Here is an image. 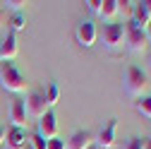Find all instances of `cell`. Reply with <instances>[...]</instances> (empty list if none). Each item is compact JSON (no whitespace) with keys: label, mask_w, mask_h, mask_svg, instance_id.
<instances>
[{"label":"cell","mask_w":151,"mask_h":149,"mask_svg":"<svg viewBox=\"0 0 151 149\" xmlns=\"http://www.w3.org/2000/svg\"><path fill=\"white\" fill-rule=\"evenodd\" d=\"M0 22H3V12H0Z\"/></svg>","instance_id":"cell-27"},{"label":"cell","mask_w":151,"mask_h":149,"mask_svg":"<svg viewBox=\"0 0 151 149\" xmlns=\"http://www.w3.org/2000/svg\"><path fill=\"white\" fill-rule=\"evenodd\" d=\"M144 149H151V137H146V140H144Z\"/></svg>","instance_id":"cell-26"},{"label":"cell","mask_w":151,"mask_h":149,"mask_svg":"<svg viewBox=\"0 0 151 149\" xmlns=\"http://www.w3.org/2000/svg\"><path fill=\"white\" fill-rule=\"evenodd\" d=\"M86 7H89L91 12H99V7H101V0H89V3H86Z\"/></svg>","instance_id":"cell-22"},{"label":"cell","mask_w":151,"mask_h":149,"mask_svg":"<svg viewBox=\"0 0 151 149\" xmlns=\"http://www.w3.org/2000/svg\"><path fill=\"white\" fill-rule=\"evenodd\" d=\"M43 99H46V106H48V108H50V106H55V103L60 101V89L55 87V84H48V89H46Z\"/></svg>","instance_id":"cell-14"},{"label":"cell","mask_w":151,"mask_h":149,"mask_svg":"<svg viewBox=\"0 0 151 149\" xmlns=\"http://www.w3.org/2000/svg\"><path fill=\"white\" fill-rule=\"evenodd\" d=\"M144 34H146V41H149V43H151V24H149V27H146V29H144Z\"/></svg>","instance_id":"cell-24"},{"label":"cell","mask_w":151,"mask_h":149,"mask_svg":"<svg viewBox=\"0 0 151 149\" xmlns=\"http://www.w3.org/2000/svg\"><path fill=\"white\" fill-rule=\"evenodd\" d=\"M125 46H127V51H132V53H144L146 46H149L144 29H137L134 24L129 22V24L125 27Z\"/></svg>","instance_id":"cell-4"},{"label":"cell","mask_w":151,"mask_h":149,"mask_svg":"<svg viewBox=\"0 0 151 149\" xmlns=\"http://www.w3.org/2000/svg\"><path fill=\"white\" fill-rule=\"evenodd\" d=\"M5 147L7 149H27L29 147V137H27V130H7L5 132Z\"/></svg>","instance_id":"cell-10"},{"label":"cell","mask_w":151,"mask_h":149,"mask_svg":"<svg viewBox=\"0 0 151 149\" xmlns=\"http://www.w3.org/2000/svg\"><path fill=\"white\" fill-rule=\"evenodd\" d=\"M101 39H103V46L108 51H115L125 43V27L122 24H108L103 27V34H101Z\"/></svg>","instance_id":"cell-5"},{"label":"cell","mask_w":151,"mask_h":149,"mask_svg":"<svg viewBox=\"0 0 151 149\" xmlns=\"http://www.w3.org/2000/svg\"><path fill=\"white\" fill-rule=\"evenodd\" d=\"M24 101V111H27V118H36V120H41L46 113H48V106H46V99H43V94L41 91H29L27 94V99H22Z\"/></svg>","instance_id":"cell-3"},{"label":"cell","mask_w":151,"mask_h":149,"mask_svg":"<svg viewBox=\"0 0 151 149\" xmlns=\"http://www.w3.org/2000/svg\"><path fill=\"white\" fill-rule=\"evenodd\" d=\"M27 149H29V147H27Z\"/></svg>","instance_id":"cell-29"},{"label":"cell","mask_w":151,"mask_h":149,"mask_svg":"<svg viewBox=\"0 0 151 149\" xmlns=\"http://www.w3.org/2000/svg\"><path fill=\"white\" fill-rule=\"evenodd\" d=\"M137 113L151 120V96H144V99L137 101Z\"/></svg>","instance_id":"cell-16"},{"label":"cell","mask_w":151,"mask_h":149,"mask_svg":"<svg viewBox=\"0 0 151 149\" xmlns=\"http://www.w3.org/2000/svg\"><path fill=\"white\" fill-rule=\"evenodd\" d=\"M132 12H134V3L132 0H118V14H122L125 20H132Z\"/></svg>","instance_id":"cell-15"},{"label":"cell","mask_w":151,"mask_h":149,"mask_svg":"<svg viewBox=\"0 0 151 149\" xmlns=\"http://www.w3.org/2000/svg\"><path fill=\"white\" fill-rule=\"evenodd\" d=\"M3 144H5V130L0 127V147H3Z\"/></svg>","instance_id":"cell-25"},{"label":"cell","mask_w":151,"mask_h":149,"mask_svg":"<svg viewBox=\"0 0 151 149\" xmlns=\"http://www.w3.org/2000/svg\"><path fill=\"white\" fill-rule=\"evenodd\" d=\"M29 149H48V142L41 135H31L29 137Z\"/></svg>","instance_id":"cell-18"},{"label":"cell","mask_w":151,"mask_h":149,"mask_svg":"<svg viewBox=\"0 0 151 149\" xmlns=\"http://www.w3.org/2000/svg\"><path fill=\"white\" fill-rule=\"evenodd\" d=\"M0 87L10 94H24L27 91V80L12 63H0Z\"/></svg>","instance_id":"cell-1"},{"label":"cell","mask_w":151,"mask_h":149,"mask_svg":"<svg viewBox=\"0 0 151 149\" xmlns=\"http://www.w3.org/2000/svg\"><path fill=\"white\" fill-rule=\"evenodd\" d=\"M89 149H96V147H89Z\"/></svg>","instance_id":"cell-28"},{"label":"cell","mask_w":151,"mask_h":149,"mask_svg":"<svg viewBox=\"0 0 151 149\" xmlns=\"http://www.w3.org/2000/svg\"><path fill=\"white\" fill-rule=\"evenodd\" d=\"M115 127H118V120L110 118L108 125L99 132V137L93 140V147H96V149H113V147H115Z\"/></svg>","instance_id":"cell-6"},{"label":"cell","mask_w":151,"mask_h":149,"mask_svg":"<svg viewBox=\"0 0 151 149\" xmlns=\"http://www.w3.org/2000/svg\"><path fill=\"white\" fill-rule=\"evenodd\" d=\"M96 14L106 22H113L118 17V0H101V7H99Z\"/></svg>","instance_id":"cell-13"},{"label":"cell","mask_w":151,"mask_h":149,"mask_svg":"<svg viewBox=\"0 0 151 149\" xmlns=\"http://www.w3.org/2000/svg\"><path fill=\"white\" fill-rule=\"evenodd\" d=\"M10 27H12V31H22V29H27V20H24V14L19 12V14H14L12 20H10Z\"/></svg>","instance_id":"cell-17"},{"label":"cell","mask_w":151,"mask_h":149,"mask_svg":"<svg viewBox=\"0 0 151 149\" xmlns=\"http://www.w3.org/2000/svg\"><path fill=\"white\" fill-rule=\"evenodd\" d=\"M93 132H89V130H74L72 137L67 140V149H89L93 147Z\"/></svg>","instance_id":"cell-9"},{"label":"cell","mask_w":151,"mask_h":149,"mask_svg":"<svg viewBox=\"0 0 151 149\" xmlns=\"http://www.w3.org/2000/svg\"><path fill=\"white\" fill-rule=\"evenodd\" d=\"M122 149H144V140H142V137H129V140L122 144Z\"/></svg>","instance_id":"cell-20"},{"label":"cell","mask_w":151,"mask_h":149,"mask_svg":"<svg viewBox=\"0 0 151 149\" xmlns=\"http://www.w3.org/2000/svg\"><path fill=\"white\" fill-rule=\"evenodd\" d=\"M96 36H99V31H96V24H93V22L84 20V22L79 24V29H77V41H79L84 48H91L93 43H96Z\"/></svg>","instance_id":"cell-8"},{"label":"cell","mask_w":151,"mask_h":149,"mask_svg":"<svg viewBox=\"0 0 151 149\" xmlns=\"http://www.w3.org/2000/svg\"><path fill=\"white\" fill-rule=\"evenodd\" d=\"M17 53H19L17 36H14V34H7V39L0 43V63H10L12 58H17Z\"/></svg>","instance_id":"cell-12"},{"label":"cell","mask_w":151,"mask_h":149,"mask_svg":"<svg viewBox=\"0 0 151 149\" xmlns=\"http://www.w3.org/2000/svg\"><path fill=\"white\" fill-rule=\"evenodd\" d=\"M3 5H7V10H12V12H17V14H19V12L27 7L24 0H7V3H3Z\"/></svg>","instance_id":"cell-19"},{"label":"cell","mask_w":151,"mask_h":149,"mask_svg":"<svg viewBox=\"0 0 151 149\" xmlns=\"http://www.w3.org/2000/svg\"><path fill=\"white\" fill-rule=\"evenodd\" d=\"M146 87H149V82H146L144 70L137 67V65H132V67L127 70V74H125V89H127V94L142 96L144 91H146Z\"/></svg>","instance_id":"cell-2"},{"label":"cell","mask_w":151,"mask_h":149,"mask_svg":"<svg viewBox=\"0 0 151 149\" xmlns=\"http://www.w3.org/2000/svg\"><path fill=\"white\" fill-rule=\"evenodd\" d=\"M10 120H12V127L17 130H27V111H24V101L22 99H14L12 101V108H10Z\"/></svg>","instance_id":"cell-11"},{"label":"cell","mask_w":151,"mask_h":149,"mask_svg":"<svg viewBox=\"0 0 151 149\" xmlns=\"http://www.w3.org/2000/svg\"><path fill=\"white\" fill-rule=\"evenodd\" d=\"M139 5H142V7H144V12H146V14L151 17V0H142Z\"/></svg>","instance_id":"cell-23"},{"label":"cell","mask_w":151,"mask_h":149,"mask_svg":"<svg viewBox=\"0 0 151 149\" xmlns=\"http://www.w3.org/2000/svg\"><path fill=\"white\" fill-rule=\"evenodd\" d=\"M48 149H67V144H65V140H58V137H55V140L48 142Z\"/></svg>","instance_id":"cell-21"},{"label":"cell","mask_w":151,"mask_h":149,"mask_svg":"<svg viewBox=\"0 0 151 149\" xmlns=\"http://www.w3.org/2000/svg\"><path fill=\"white\" fill-rule=\"evenodd\" d=\"M36 135H41L46 142H50V140L58 137V120H55L53 111H48V113L39 120V132H36Z\"/></svg>","instance_id":"cell-7"}]
</instances>
